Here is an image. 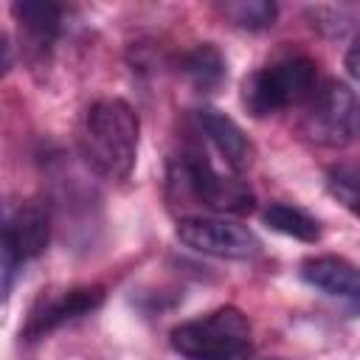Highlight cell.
<instances>
[{"mask_svg": "<svg viewBox=\"0 0 360 360\" xmlns=\"http://www.w3.org/2000/svg\"><path fill=\"white\" fill-rule=\"evenodd\" d=\"M138 138H141V118L124 98H98L84 112L79 149L84 163L107 177L124 180L129 177L135 158H138Z\"/></svg>", "mask_w": 360, "mask_h": 360, "instance_id": "6da1fadb", "label": "cell"}, {"mask_svg": "<svg viewBox=\"0 0 360 360\" xmlns=\"http://www.w3.org/2000/svg\"><path fill=\"white\" fill-rule=\"evenodd\" d=\"M169 340L188 360H245L250 354V321L236 307H219L174 326Z\"/></svg>", "mask_w": 360, "mask_h": 360, "instance_id": "7a4b0ae2", "label": "cell"}, {"mask_svg": "<svg viewBox=\"0 0 360 360\" xmlns=\"http://www.w3.org/2000/svg\"><path fill=\"white\" fill-rule=\"evenodd\" d=\"M315 76H318V65L309 56L278 59L245 79L242 104L256 118L273 115L284 107L309 101V96L315 93Z\"/></svg>", "mask_w": 360, "mask_h": 360, "instance_id": "3957f363", "label": "cell"}, {"mask_svg": "<svg viewBox=\"0 0 360 360\" xmlns=\"http://www.w3.org/2000/svg\"><path fill=\"white\" fill-rule=\"evenodd\" d=\"M169 186L177 188V194L191 197V200H197L205 208L219 211V214L242 217V214H250L256 208L253 191L242 180L219 174L208 163V158L200 152H180L172 160Z\"/></svg>", "mask_w": 360, "mask_h": 360, "instance_id": "277c9868", "label": "cell"}, {"mask_svg": "<svg viewBox=\"0 0 360 360\" xmlns=\"http://www.w3.org/2000/svg\"><path fill=\"white\" fill-rule=\"evenodd\" d=\"M298 127L309 143L329 149L349 146L360 138V96L346 82L329 79L309 96Z\"/></svg>", "mask_w": 360, "mask_h": 360, "instance_id": "5b68a950", "label": "cell"}, {"mask_svg": "<svg viewBox=\"0 0 360 360\" xmlns=\"http://www.w3.org/2000/svg\"><path fill=\"white\" fill-rule=\"evenodd\" d=\"M174 233L186 248L217 259H250L262 248L248 225L228 217H183L177 219Z\"/></svg>", "mask_w": 360, "mask_h": 360, "instance_id": "8992f818", "label": "cell"}, {"mask_svg": "<svg viewBox=\"0 0 360 360\" xmlns=\"http://www.w3.org/2000/svg\"><path fill=\"white\" fill-rule=\"evenodd\" d=\"M51 239V219L45 214L42 205H20L14 214H8L6 225H3V287L6 295L11 290L14 273L45 253Z\"/></svg>", "mask_w": 360, "mask_h": 360, "instance_id": "52a82bcc", "label": "cell"}, {"mask_svg": "<svg viewBox=\"0 0 360 360\" xmlns=\"http://www.w3.org/2000/svg\"><path fill=\"white\" fill-rule=\"evenodd\" d=\"M101 301H104V290L98 284L70 287V290H59V292H42L28 312V321L22 326V338L39 340L48 332H53L56 326L76 321L82 315H90L93 309H98Z\"/></svg>", "mask_w": 360, "mask_h": 360, "instance_id": "ba28073f", "label": "cell"}, {"mask_svg": "<svg viewBox=\"0 0 360 360\" xmlns=\"http://www.w3.org/2000/svg\"><path fill=\"white\" fill-rule=\"evenodd\" d=\"M301 278L326 298L360 315V267L343 256H309L301 262Z\"/></svg>", "mask_w": 360, "mask_h": 360, "instance_id": "9c48e42d", "label": "cell"}, {"mask_svg": "<svg viewBox=\"0 0 360 360\" xmlns=\"http://www.w3.org/2000/svg\"><path fill=\"white\" fill-rule=\"evenodd\" d=\"M197 121H200V129L214 143V149L222 155V160L228 163L231 172L242 174V172L250 169V163H253V143H250L245 129L231 115H225L217 107H202L197 112Z\"/></svg>", "mask_w": 360, "mask_h": 360, "instance_id": "30bf717a", "label": "cell"}, {"mask_svg": "<svg viewBox=\"0 0 360 360\" xmlns=\"http://www.w3.org/2000/svg\"><path fill=\"white\" fill-rule=\"evenodd\" d=\"M11 14L17 17L20 28L28 34V39L37 48H48L62 28V6L45 3V0H22L11 6Z\"/></svg>", "mask_w": 360, "mask_h": 360, "instance_id": "8fae6325", "label": "cell"}, {"mask_svg": "<svg viewBox=\"0 0 360 360\" xmlns=\"http://www.w3.org/2000/svg\"><path fill=\"white\" fill-rule=\"evenodd\" d=\"M180 70L186 73V79H188L200 93L217 90V87L225 82V76H228V70H225V56H222L219 48L211 45V42H202V45H197L194 51H188V53L183 56V62H180Z\"/></svg>", "mask_w": 360, "mask_h": 360, "instance_id": "7c38bea8", "label": "cell"}, {"mask_svg": "<svg viewBox=\"0 0 360 360\" xmlns=\"http://www.w3.org/2000/svg\"><path fill=\"white\" fill-rule=\"evenodd\" d=\"M264 225L276 233H284V236H292L298 242H318L321 239V222L315 217H309L307 211L295 208V205H287V202H273L264 208L262 214Z\"/></svg>", "mask_w": 360, "mask_h": 360, "instance_id": "4fadbf2b", "label": "cell"}, {"mask_svg": "<svg viewBox=\"0 0 360 360\" xmlns=\"http://www.w3.org/2000/svg\"><path fill=\"white\" fill-rule=\"evenodd\" d=\"M222 11L233 25L248 28V31H262L276 22L278 6L267 0H236V3H225Z\"/></svg>", "mask_w": 360, "mask_h": 360, "instance_id": "5bb4252c", "label": "cell"}, {"mask_svg": "<svg viewBox=\"0 0 360 360\" xmlns=\"http://www.w3.org/2000/svg\"><path fill=\"white\" fill-rule=\"evenodd\" d=\"M326 186L338 202H343L354 217H360V166L357 163H340L329 169Z\"/></svg>", "mask_w": 360, "mask_h": 360, "instance_id": "9a60e30c", "label": "cell"}, {"mask_svg": "<svg viewBox=\"0 0 360 360\" xmlns=\"http://www.w3.org/2000/svg\"><path fill=\"white\" fill-rule=\"evenodd\" d=\"M346 68H349V73H352L354 79H360V37L354 39V45H352L349 53H346Z\"/></svg>", "mask_w": 360, "mask_h": 360, "instance_id": "2e32d148", "label": "cell"}]
</instances>
